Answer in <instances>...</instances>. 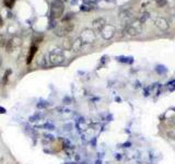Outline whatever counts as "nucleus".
Wrapping results in <instances>:
<instances>
[{
    "mask_svg": "<svg viewBox=\"0 0 175 164\" xmlns=\"http://www.w3.org/2000/svg\"><path fill=\"white\" fill-rule=\"evenodd\" d=\"M142 32V23H141L139 19L137 20H132L128 24H126L125 27V33L128 36H137Z\"/></svg>",
    "mask_w": 175,
    "mask_h": 164,
    "instance_id": "f257e3e1",
    "label": "nucleus"
},
{
    "mask_svg": "<svg viewBox=\"0 0 175 164\" xmlns=\"http://www.w3.org/2000/svg\"><path fill=\"white\" fill-rule=\"evenodd\" d=\"M65 3L63 0H54L50 5V15L53 19H60L63 14Z\"/></svg>",
    "mask_w": 175,
    "mask_h": 164,
    "instance_id": "f03ea898",
    "label": "nucleus"
},
{
    "mask_svg": "<svg viewBox=\"0 0 175 164\" xmlns=\"http://www.w3.org/2000/svg\"><path fill=\"white\" fill-rule=\"evenodd\" d=\"M73 29H75V24L71 22H67L55 29V35H57L59 37H63V36H67L69 33H71Z\"/></svg>",
    "mask_w": 175,
    "mask_h": 164,
    "instance_id": "7ed1b4c3",
    "label": "nucleus"
},
{
    "mask_svg": "<svg viewBox=\"0 0 175 164\" xmlns=\"http://www.w3.org/2000/svg\"><path fill=\"white\" fill-rule=\"evenodd\" d=\"M80 38L83 44H91V43H93V42H95L96 35H95V32L93 31V30L86 29L82 31V33H81Z\"/></svg>",
    "mask_w": 175,
    "mask_h": 164,
    "instance_id": "20e7f679",
    "label": "nucleus"
},
{
    "mask_svg": "<svg viewBox=\"0 0 175 164\" xmlns=\"http://www.w3.org/2000/svg\"><path fill=\"white\" fill-rule=\"evenodd\" d=\"M49 61L52 65H55V66L61 65V63H65V56L60 52L55 50V52H52L49 54Z\"/></svg>",
    "mask_w": 175,
    "mask_h": 164,
    "instance_id": "39448f33",
    "label": "nucleus"
},
{
    "mask_svg": "<svg viewBox=\"0 0 175 164\" xmlns=\"http://www.w3.org/2000/svg\"><path fill=\"white\" fill-rule=\"evenodd\" d=\"M115 33H116V30H115L114 26L111 25V24H106V25L102 29V31H101V35H102V37H103L104 40H111L115 35Z\"/></svg>",
    "mask_w": 175,
    "mask_h": 164,
    "instance_id": "423d86ee",
    "label": "nucleus"
},
{
    "mask_svg": "<svg viewBox=\"0 0 175 164\" xmlns=\"http://www.w3.org/2000/svg\"><path fill=\"white\" fill-rule=\"evenodd\" d=\"M154 25L158 27L160 31L167 32L170 29V24L167 22V20L163 17H158L154 19Z\"/></svg>",
    "mask_w": 175,
    "mask_h": 164,
    "instance_id": "0eeeda50",
    "label": "nucleus"
},
{
    "mask_svg": "<svg viewBox=\"0 0 175 164\" xmlns=\"http://www.w3.org/2000/svg\"><path fill=\"white\" fill-rule=\"evenodd\" d=\"M132 15H134V13H132L131 9H125V10H122L119 13V19L124 23H129L132 21Z\"/></svg>",
    "mask_w": 175,
    "mask_h": 164,
    "instance_id": "6e6552de",
    "label": "nucleus"
},
{
    "mask_svg": "<svg viewBox=\"0 0 175 164\" xmlns=\"http://www.w3.org/2000/svg\"><path fill=\"white\" fill-rule=\"evenodd\" d=\"M92 25H93V29H94L95 31L101 32L104 26L106 25V21H105L104 18H98V19H95V20L92 22Z\"/></svg>",
    "mask_w": 175,
    "mask_h": 164,
    "instance_id": "1a4fd4ad",
    "label": "nucleus"
},
{
    "mask_svg": "<svg viewBox=\"0 0 175 164\" xmlns=\"http://www.w3.org/2000/svg\"><path fill=\"white\" fill-rule=\"evenodd\" d=\"M37 50H38L37 46H35V45H33V46L30 48L29 55H28V58H26V63H28V65H30V63H32V60H33V58L35 57V55H36Z\"/></svg>",
    "mask_w": 175,
    "mask_h": 164,
    "instance_id": "9d476101",
    "label": "nucleus"
},
{
    "mask_svg": "<svg viewBox=\"0 0 175 164\" xmlns=\"http://www.w3.org/2000/svg\"><path fill=\"white\" fill-rule=\"evenodd\" d=\"M82 45H83V43H82V40H81V38H77V40H75V42H72V47L71 49L73 50V52H79L81 49V47H82Z\"/></svg>",
    "mask_w": 175,
    "mask_h": 164,
    "instance_id": "9b49d317",
    "label": "nucleus"
},
{
    "mask_svg": "<svg viewBox=\"0 0 175 164\" xmlns=\"http://www.w3.org/2000/svg\"><path fill=\"white\" fill-rule=\"evenodd\" d=\"M149 18H150V13L149 12H142L140 15V18H139V21H140L141 23H144V22H147V21L149 20Z\"/></svg>",
    "mask_w": 175,
    "mask_h": 164,
    "instance_id": "f8f14e48",
    "label": "nucleus"
},
{
    "mask_svg": "<svg viewBox=\"0 0 175 164\" xmlns=\"http://www.w3.org/2000/svg\"><path fill=\"white\" fill-rule=\"evenodd\" d=\"M15 0H3L5 6H6L7 8H9V9H11L12 7L15 6Z\"/></svg>",
    "mask_w": 175,
    "mask_h": 164,
    "instance_id": "ddd939ff",
    "label": "nucleus"
},
{
    "mask_svg": "<svg viewBox=\"0 0 175 164\" xmlns=\"http://www.w3.org/2000/svg\"><path fill=\"white\" fill-rule=\"evenodd\" d=\"M154 1L159 8H163L164 6H167V0H154Z\"/></svg>",
    "mask_w": 175,
    "mask_h": 164,
    "instance_id": "4468645a",
    "label": "nucleus"
},
{
    "mask_svg": "<svg viewBox=\"0 0 175 164\" xmlns=\"http://www.w3.org/2000/svg\"><path fill=\"white\" fill-rule=\"evenodd\" d=\"M167 136L172 140H175V128H171V129L167 130Z\"/></svg>",
    "mask_w": 175,
    "mask_h": 164,
    "instance_id": "2eb2a0df",
    "label": "nucleus"
},
{
    "mask_svg": "<svg viewBox=\"0 0 175 164\" xmlns=\"http://www.w3.org/2000/svg\"><path fill=\"white\" fill-rule=\"evenodd\" d=\"M49 104L47 103V102H40V103L36 104V106H37V108H46V107L48 106Z\"/></svg>",
    "mask_w": 175,
    "mask_h": 164,
    "instance_id": "dca6fc26",
    "label": "nucleus"
},
{
    "mask_svg": "<svg viewBox=\"0 0 175 164\" xmlns=\"http://www.w3.org/2000/svg\"><path fill=\"white\" fill-rule=\"evenodd\" d=\"M11 73V70H7L6 73H5V77H3V84L7 83V81H8V78H9V75Z\"/></svg>",
    "mask_w": 175,
    "mask_h": 164,
    "instance_id": "f3484780",
    "label": "nucleus"
},
{
    "mask_svg": "<svg viewBox=\"0 0 175 164\" xmlns=\"http://www.w3.org/2000/svg\"><path fill=\"white\" fill-rule=\"evenodd\" d=\"M44 127H45L46 129H49V130H53L55 128L54 127V125H52V124H49V123H47V124H45L44 125Z\"/></svg>",
    "mask_w": 175,
    "mask_h": 164,
    "instance_id": "a211bd4d",
    "label": "nucleus"
},
{
    "mask_svg": "<svg viewBox=\"0 0 175 164\" xmlns=\"http://www.w3.org/2000/svg\"><path fill=\"white\" fill-rule=\"evenodd\" d=\"M6 40H5V37H0V47H2V46H6Z\"/></svg>",
    "mask_w": 175,
    "mask_h": 164,
    "instance_id": "6ab92c4d",
    "label": "nucleus"
},
{
    "mask_svg": "<svg viewBox=\"0 0 175 164\" xmlns=\"http://www.w3.org/2000/svg\"><path fill=\"white\" fill-rule=\"evenodd\" d=\"M37 118H38V116H37V115L32 116V117L30 118V121H36V119H37Z\"/></svg>",
    "mask_w": 175,
    "mask_h": 164,
    "instance_id": "aec40b11",
    "label": "nucleus"
},
{
    "mask_svg": "<svg viewBox=\"0 0 175 164\" xmlns=\"http://www.w3.org/2000/svg\"><path fill=\"white\" fill-rule=\"evenodd\" d=\"M6 113H7L6 108H3V107L0 106V114H6Z\"/></svg>",
    "mask_w": 175,
    "mask_h": 164,
    "instance_id": "412c9836",
    "label": "nucleus"
},
{
    "mask_svg": "<svg viewBox=\"0 0 175 164\" xmlns=\"http://www.w3.org/2000/svg\"><path fill=\"white\" fill-rule=\"evenodd\" d=\"M1 65H2V58H1V56H0V67H1Z\"/></svg>",
    "mask_w": 175,
    "mask_h": 164,
    "instance_id": "4be33fe9",
    "label": "nucleus"
},
{
    "mask_svg": "<svg viewBox=\"0 0 175 164\" xmlns=\"http://www.w3.org/2000/svg\"><path fill=\"white\" fill-rule=\"evenodd\" d=\"M2 25V19H1V18H0V26Z\"/></svg>",
    "mask_w": 175,
    "mask_h": 164,
    "instance_id": "5701e85b",
    "label": "nucleus"
}]
</instances>
